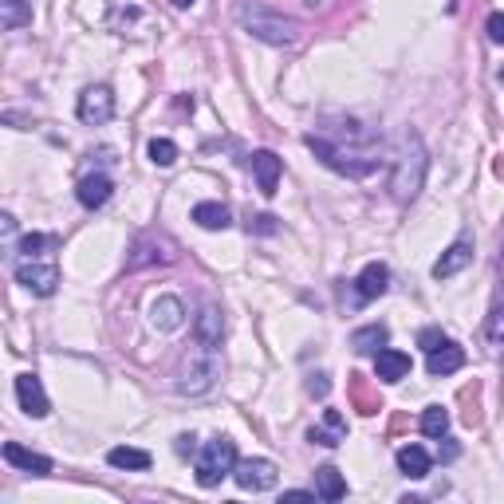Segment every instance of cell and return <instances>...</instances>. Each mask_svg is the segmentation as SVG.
Wrapping results in <instances>:
<instances>
[{"label": "cell", "mask_w": 504, "mask_h": 504, "mask_svg": "<svg viewBox=\"0 0 504 504\" xmlns=\"http://www.w3.org/2000/svg\"><path fill=\"white\" fill-rule=\"evenodd\" d=\"M422 434L434 437V442H442V437L449 434V410L445 406H426L422 410Z\"/></svg>", "instance_id": "4316f807"}, {"label": "cell", "mask_w": 504, "mask_h": 504, "mask_svg": "<svg viewBox=\"0 0 504 504\" xmlns=\"http://www.w3.org/2000/svg\"><path fill=\"white\" fill-rule=\"evenodd\" d=\"M193 221H197L201 229H209V233H221V229H229L233 225L229 209H225L221 201H197V206H193Z\"/></svg>", "instance_id": "7402d4cb"}, {"label": "cell", "mask_w": 504, "mask_h": 504, "mask_svg": "<svg viewBox=\"0 0 504 504\" xmlns=\"http://www.w3.org/2000/svg\"><path fill=\"white\" fill-rule=\"evenodd\" d=\"M16 402H20V410H24L28 417H48L51 414V402H48V394H44V382H40L32 371L16 374Z\"/></svg>", "instance_id": "30bf717a"}, {"label": "cell", "mask_w": 504, "mask_h": 504, "mask_svg": "<svg viewBox=\"0 0 504 504\" xmlns=\"http://www.w3.org/2000/svg\"><path fill=\"white\" fill-rule=\"evenodd\" d=\"M217 379H221V355L209 347H193L189 355H181L174 371V390L186 394V399H197V394L213 390Z\"/></svg>", "instance_id": "277c9868"}, {"label": "cell", "mask_w": 504, "mask_h": 504, "mask_svg": "<svg viewBox=\"0 0 504 504\" xmlns=\"http://www.w3.org/2000/svg\"><path fill=\"white\" fill-rule=\"evenodd\" d=\"M150 324L158 331H178L186 324V304H181L178 296H158L154 304H150Z\"/></svg>", "instance_id": "e0dca14e"}, {"label": "cell", "mask_w": 504, "mask_h": 504, "mask_svg": "<svg viewBox=\"0 0 504 504\" xmlns=\"http://www.w3.org/2000/svg\"><path fill=\"white\" fill-rule=\"evenodd\" d=\"M386 343H390V331H386L382 324H367L351 335V347H355L359 355H374V351H382Z\"/></svg>", "instance_id": "cb8c5ba5"}, {"label": "cell", "mask_w": 504, "mask_h": 504, "mask_svg": "<svg viewBox=\"0 0 504 504\" xmlns=\"http://www.w3.org/2000/svg\"><path fill=\"white\" fill-rule=\"evenodd\" d=\"M233 16H237V24L249 32L252 40H261V44L292 48L299 40V20L284 16L280 8L264 5V0H237V5H233Z\"/></svg>", "instance_id": "3957f363"}, {"label": "cell", "mask_w": 504, "mask_h": 504, "mask_svg": "<svg viewBox=\"0 0 504 504\" xmlns=\"http://www.w3.org/2000/svg\"><path fill=\"white\" fill-rule=\"evenodd\" d=\"M489 347L492 351L500 347V304H492V312H489Z\"/></svg>", "instance_id": "1f68e13d"}, {"label": "cell", "mask_w": 504, "mask_h": 504, "mask_svg": "<svg viewBox=\"0 0 504 504\" xmlns=\"http://www.w3.org/2000/svg\"><path fill=\"white\" fill-rule=\"evenodd\" d=\"M0 457H5L8 465H16L20 473H32V477H48L51 473V457L36 454V449H24L20 442H5L0 445Z\"/></svg>", "instance_id": "8fae6325"}, {"label": "cell", "mask_w": 504, "mask_h": 504, "mask_svg": "<svg viewBox=\"0 0 504 504\" xmlns=\"http://www.w3.org/2000/svg\"><path fill=\"white\" fill-rule=\"evenodd\" d=\"M430 454H426L422 445H402L399 449V473L402 477H410V481H422V477H430Z\"/></svg>", "instance_id": "44dd1931"}, {"label": "cell", "mask_w": 504, "mask_h": 504, "mask_svg": "<svg viewBox=\"0 0 504 504\" xmlns=\"http://www.w3.org/2000/svg\"><path fill=\"white\" fill-rule=\"evenodd\" d=\"M32 24V5L28 0H0V32L28 28Z\"/></svg>", "instance_id": "d4e9b609"}, {"label": "cell", "mask_w": 504, "mask_h": 504, "mask_svg": "<svg viewBox=\"0 0 504 504\" xmlns=\"http://www.w3.org/2000/svg\"><path fill=\"white\" fill-rule=\"evenodd\" d=\"M304 5H307V8H316V5H324V0H304Z\"/></svg>", "instance_id": "74e56055"}, {"label": "cell", "mask_w": 504, "mask_h": 504, "mask_svg": "<svg viewBox=\"0 0 504 504\" xmlns=\"http://www.w3.org/2000/svg\"><path fill=\"white\" fill-rule=\"evenodd\" d=\"M111 193H115V181L106 174H87L75 186V197H79L83 209H103L106 201H111Z\"/></svg>", "instance_id": "2e32d148"}, {"label": "cell", "mask_w": 504, "mask_h": 504, "mask_svg": "<svg viewBox=\"0 0 504 504\" xmlns=\"http://www.w3.org/2000/svg\"><path fill=\"white\" fill-rule=\"evenodd\" d=\"M374 374H379V382H402L410 374V355L394 347L374 351Z\"/></svg>", "instance_id": "ac0fdd59"}, {"label": "cell", "mask_w": 504, "mask_h": 504, "mask_svg": "<svg viewBox=\"0 0 504 504\" xmlns=\"http://www.w3.org/2000/svg\"><path fill=\"white\" fill-rule=\"evenodd\" d=\"M20 288H28L32 296H56L60 288V268L56 264H40V261H24L16 268Z\"/></svg>", "instance_id": "9c48e42d"}, {"label": "cell", "mask_w": 504, "mask_h": 504, "mask_svg": "<svg viewBox=\"0 0 504 504\" xmlns=\"http://www.w3.org/2000/svg\"><path fill=\"white\" fill-rule=\"evenodd\" d=\"M316 497H324V500H343V497H347V477H343L335 465L316 469Z\"/></svg>", "instance_id": "603a6c76"}, {"label": "cell", "mask_w": 504, "mask_h": 504, "mask_svg": "<svg viewBox=\"0 0 504 504\" xmlns=\"http://www.w3.org/2000/svg\"><path fill=\"white\" fill-rule=\"evenodd\" d=\"M174 8H193V0H170Z\"/></svg>", "instance_id": "8d00e7d4"}, {"label": "cell", "mask_w": 504, "mask_h": 504, "mask_svg": "<svg viewBox=\"0 0 504 504\" xmlns=\"http://www.w3.org/2000/svg\"><path fill=\"white\" fill-rule=\"evenodd\" d=\"M115 469H134V473H146L150 469V454L146 449H134V445H115L111 454H106Z\"/></svg>", "instance_id": "484cf974"}, {"label": "cell", "mask_w": 504, "mask_h": 504, "mask_svg": "<svg viewBox=\"0 0 504 504\" xmlns=\"http://www.w3.org/2000/svg\"><path fill=\"white\" fill-rule=\"evenodd\" d=\"M16 233H20V225H16L13 213H0V256L8 252V244L16 241Z\"/></svg>", "instance_id": "4dcf8cb0"}, {"label": "cell", "mask_w": 504, "mask_h": 504, "mask_svg": "<svg viewBox=\"0 0 504 504\" xmlns=\"http://www.w3.org/2000/svg\"><path fill=\"white\" fill-rule=\"evenodd\" d=\"M386 288H390V268L382 261H371L355 280V296H359V304H371V299L386 296Z\"/></svg>", "instance_id": "9a60e30c"}, {"label": "cell", "mask_w": 504, "mask_h": 504, "mask_svg": "<svg viewBox=\"0 0 504 504\" xmlns=\"http://www.w3.org/2000/svg\"><path fill=\"white\" fill-rule=\"evenodd\" d=\"M489 40H492V44H504V16L500 13L489 16Z\"/></svg>", "instance_id": "836d02e7"}, {"label": "cell", "mask_w": 504, "mask_h": 504, "mask_svg": "<svg viewBox=\"0 0 504 504\" xmlns=\"http://www.w3.org/2000/svg\"><path fill=\"white\" fill-rule=\"evenodd\" d=\"M229 477L237 481L244 492H268V489H276V481H280V469L264 457H252V461H237Z\"/></svg>", "instance_id": "52a82bcc"}, {"label": "cell", "mask_w": 504, "mask_h": 504, "mask_svg": "<svg viewBox=\"0 0 504 504\" xmlns=\"http://www.w3.org/2000/svg\"><path fill=\"white\" fill-rule=\"evenodd\" d=\"M442 339H445V335H442V331H437V327H426L422 335H417V343H422V351H434Z\"/></svg>", "instance_id": "e575fe53"}, {"label": "cell", "mask_w": 504, "mask_h": 504, "mask_svg": "<svg viewBox=\"0 0 504 504\" xmlns=\"http://www.w3.org/2000/svg\"><path fill=\"white\" fill-rule=\"evenodd\" d=\"M252 178H256V189L264 193V197H272L276 186H280V174H284V162L272 154V150H256L252 154Z\"/></svg>", "instance_id": "4fadbf2b"}, {"label": "cell", "mask_w": 504, "mask_h": 504, "mask_svg": "<svg viewBox=\"0 0 504 504\" xmlns=\"http://www.w3.org/2000/svg\"><path fill=\"white\" fill-rule=\"evenodd\" d=\"M146 154H150V162L154 166H174L178 162V142H170V138H154V142L146 146Z\"/></svg>", "instance_id": "83f0119b"}, {"label": "cell", "mask_w": 504, "mask_h": 504, "mask_svg": "<svg viewBox=\"0 0 504 504\" xmlns=\"http://www.w3.org/2000/svg\"><path fill=\"white\" fill-rule=\"evenodd\" d=\"M51 244L56 241L44 237V233H32V237H20V252H24V261H36V256L44 249H51Z\"/></svg>", "instance_id": "f546056e"}, {"label": "cell", "mask_w": 504, "mask_h": 504, "mask_svg": "<svg viewBox=\"0 0 504 504\" xmlns=\"http://www.w3.org/2000/svg\"><path fill=\"white\" fill-rule=\"evenodd\" d=\"M233 465H237V445L229 442V437H209L206 445L197 449V485L201 489H217L225 477L233 473Z\"/></svg>", "instance_id": "5b68a950"}, {"label": "cell", "mask_w": 504, "mask_h": 504, "mask_svg": "<svg viewBox=\"0 0 504 504\" xmlns=\"http://www.w3.org/2000/svg\"><path fill=\"white\" fill-rule=\"evenodd\" d=\"M307 442L335 449L339 442H347V417L339 410H324V426H312V430H307Z\"/></svg>", "instance_id": "ffe728a7"}, {"label": "cell", "mask_w": 504, "mask_h": 504, "mask_svg": "<svg viewBox=\"0 0 504 504\" xmlns=\"http://www.w3.org/2000/svg\"><path fill=\"white\" fill-rule=\"evenodd\" d=\"M307 150L324 162L327 170H335L343 178H371L379 170V134L371 126H362L355 119H339L335 126H324V131H312L304 138Z\"/></svg>", "instance_id": "6da1fadb"}, {"label": "cell", "mask_w": 504, "mask_h": 504, "mask_svg": "<svg viewBox=\"0 0 504 504\" xmlns=\"http://www.w3.org/2000/svg\"><path fill=\"white\" fill-rule=\"evenodd\" d=\"M75 115H79V123H87V126L111 123V115H115L111 87H106V83H95V87H87L79 95V103H75Z\"/></svg>", "instance_id": "ba28073f"}, {"label": "cell", "mask_w": 504, "mask_h": 504, "mask_svg": "<svg viewBox=\"0 0 504 504\" xmlns=\"http://www.w3.org/2000/svg\"><path fill=\"white\" fill-rule=\"evenodd\" d=\"M426 170H430V154H426V142L417 131H402L399 134V150L390 158V197L399 206H410V201L422 193L426 186Z\"/></svg>", "instance_id": "7a4b0ae2"}, {"label": "cell", "mask_w": 504, "mask_h": 504, "mask_svg": "<svg viewBox=\"0 0 504 504\" xmlns=\"http://www.w3.org/2000/svg\"><path fill=\"white\" fill-rule=\"evenodd\" d=\"M193 339L197 347H209V351H221V339H225V319H221V307L206 304L193 319Z\"/></svg>", "instance_id": "7c38bea8"}, {"label": "cell", "mask_w": 504, "mask_h": 504, "mask_svg": "<svg viewBox=\"0 0 504 504\" xmlns=\"http://www.w3.org/2000/svg\"><path fill=\"white\" fill-rule=\"evenodd\" d=\"M469 261H473V241H469V237L454 241V244H449V249L442 252V261L434 264V280H449V276H457Z\"/></svg>", "instance_id": "d6986e66"}, {"label": "cell", "mask_w": 504, "mask_h": 504, "mask_svg": "<svg viewBox=\"0 0 504 504\" xmlns=\"http://www.w3.org/2000/svg\"><path fill=\"white\" fill-rule=\"evenodd\" d=\"M193 442H197V437H193V434H181V437H178V442H174V449H178V454H181V457H189V454H193V449H197V445H193Z\"/></svg>", "instance_id": "d590c367"}, {"label": "cell", "mask_w": 504, "mask_h": 504, "mask_svg": "<svg viewBox=\"0 0 504 504\" xmlns=\"http://www.w3.org/2000/svg\"><path fill=\"white\" fill-rule=\"evenodd\" d=\"M426 355H430V359H426V371H430L434 379H445V374H454V371L465 367V351H461L454 339H442L434 351H426Z\"/></svg>", "instance_id": "5bb4252c"}, {"label": "cell", "mask_w": 504, "mask_h": 504, "mask_svg": "<svg viewBox=\"0 0 504 504\" xmlns=\"http://www.w3.org/2000/svg\"><path fill=\"white\" fill-rule=\"evenodd\" d=\"M327 390H331L327 374H312V379H307V394H312V399H327Z\"/></svg>", "instance_id": "d6a6232c"}, {"label": "cell", "mask_w": 504, "mask_h": 504, "mask_svg": "<svg viewBox=\"0 0 504 504\" xmlns=\"http://www.w3.org/2000/svg\"><path fill=\"white\" fill-rule=\"evenodd\" d=\"M181 256L178 241L166 233H138L131 252H126V272H142V268H158V264H174Z\"/></svg>", "instance_id": "8992f818"}, {"label": "cell", "mask_w": 504, "mask_h": 504, "mask_svg": "<svg viewBox=\"0 0 504 504\" xmlns=\"http://www.w3.org/2000/svg\"><path fill=\"white\" fill-rule=\"evenodd\" d=\"M244 229L256 233V237H272V233H280V225H276L272 213H249V221H244Z\"/></svg>", "instance_id": "f1b7e54d"}]
</instances>
